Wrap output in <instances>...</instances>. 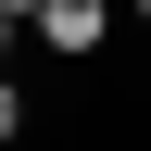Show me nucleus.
Wrapping results in <instances>:
<instances>
[{
  "mask_svg": "<svg viewBox=\"0 0 151 151\" xmlns=\"http://www.w3.org/2000/svg\"><path fill=\"white\" fill-rule=\"evenodd\" d=\"M0 13H13V25H38V13H50V0H0Z\"/></svg>",
  "mask_w": 151,
  "mask_h": 151,
  "instance_id": "3",
  "label": "nucleus"
},
{
  "mask_svg": "<svg viewBox=\"0 0 151 151\" xmlns=\"http://www.w3.org/2000/svg\"><path fill=\"white\" fill-rule=\"evenodd\" d=\"M113 13H126V25H151V0H113Z\"/></svg>",
  "mask_w": 151,
  "mask_h": 151,
  "instance_id": "4",
  "label": "nucleus"
},
{
  "mask_svg": "<svg viewBox=\"0 0 151 151\" xmlns=\"http://www.w3.org/2000/svg\"><path fill=\"white\" fill-rule=\"evenodd\" d=\"M0 76H13V13H0Z\"/></svg>",
  "mask_w": 151,
  "mask_h": 151,
  "instance_id": "5",
  "label": "nucleus"
},
{
  "mask_svg": "<svg viewBox=\"0 0 151 151\" xmlns=\"http://www.w3.org/2000/svg\"><path fill=\"white\" fill-rule=\"evenodd\" d=\"M38 38H50L63 63H88V50L113 38V0H50V13H38Z\"/></svg>",
  "mask_w": 151,
  "mask_h": 151,
  "instance_id": "1",
  "label": "nucleus"
},
{
  "mask_svg": "<svg viewBox=\"0 0 151 151\" xmlns=\"http://www.w3.org/2000/svg\"><path fill=\"white\" fill-rule=\"evenodd\" d=\"M25 139V88H13V76H0V151Z\"/></svg>",
  "mask_w": 151,
  "mask_h": 151,
  "instance_id": "2",
  "label": "nucleus"
}]
</instances>
